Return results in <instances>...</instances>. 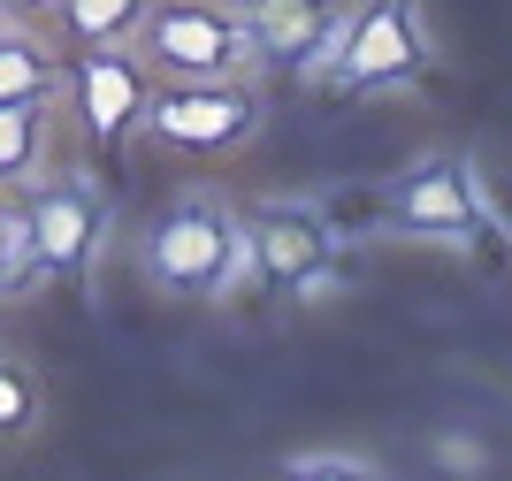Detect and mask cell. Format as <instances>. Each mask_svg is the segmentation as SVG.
Segmentation results:
<instances>
[{
	"label": "cell",
	"instance_id": "6da1fadb",
	"mask_svg": "<svg viewBox=\"0 0 512 481\" xmlns=\"http://www.w3.org/2000/svg\"><path fill=\"white\" fill-rule=\"evenodd\" d=\"M138 275H146L161 298H184V306H214V298H237L253 283V260H245V207L214 184H184L169 207L138 230Z\"/></svg>",
	"mask_w": 512,
	"mask_h": 481
},
{
	"label": "cell",
	"instance_id": "7a4b0ae2",
	"mask_svg": "<svg viewBox=\"0 0 512 481\" xmlns=\"http://www.w3.org/2000/svg\"><path fill=\"white\" fill-rule=\"evenodd\" d=\"M375 230L398 245H474L497 230V191L474 153H421L375 199Z\"/></svg>",
	"mask_w": 512,
	"mask_h": 481
},
{
	"label": "cell",
	"instance_id": "3957f363",
	"mask_svg": "<svg viewBox=\"0 0 512 481\" xmlns=\"http://www.w3.org/2000/svg\"><path fill=\"white\" fill-rule=\"evenodd\" d=\"M130 46L153 69V84L260 77V46H253L245 0H153Z\"/></svg>",
	"mask_w": 512,
	"mask_h": 481
},
{
	"label": "cell",
	"instance_id": "277c9868",
	"mask_svg": "<svg viewBox=\"0 0 512 481\" xmlns=\"http://www.w3.org/2000/svg\"><path fill=\"white\" fill-rule=\"evenodd\" d=\"M428 69H436V31H428L421 0H352L321 92H337V100H398Z\"/></svg>",
	"mask_w": 512,
	"mask_h": 481
},
{
	"label": "cell",
	"instance_id": "5b68a950",
	"mask_svg": "<svg viewBox=\"0 0 512 481\" xmlns=\"http://www.w3.org/2000/svg\"><path fill=\"white\" fill-rule=\"evenodd\" d=\"M260 123H268L260 77H207V84H153L138 138L176 161H237L260 138Z\"/></svg>",
	"mask_w": 512,
	"mask_h": 481
},
{
	"label": "cell",
	"instance_id": "8992f818",
	"mask_svg": "<svg viewBox=\"0 0 512 481\" xmlns=\"http://www.w3.org/2000/svg\"><path fill=\"white\" fill-rule=\"evenodd\" d=\"M16 214H23V237H31L39 283H85L100 268L115 207H107V184L92 168H46V176H31Z\"/></svg>",
	"mask_w": 512,
	"mask_h": 481
},
{
	"label": "cell",
	"instance_id": "52a82bcc",
	"mask_svg": "<svg viewBox=\"0 0 512 481\" xmlns=\"http://www.w3.org/2000/svg\"><path fill=\"white\" fill-rule=\"evenodd\" d=\"M69 100H77V130L100 161L138 138L146 123V100H153V69L138 62V46H85L77 69H69Z\"/></svg>",
	"mask_w": 512,
	"mask_h": 481
},
{
	"label": "cell",
	"instance_id": "ba28073f",
	"mask_svg": "<svg viewBox=\"0 0 512 481\" xmlns=\"http://www.w3.org/2000/svg\"><path fill=\"white\" fill-rule=\"evenodd\" d=\"M245 16H253L260 77H291V84H314L321 92L352 0H245Z\"/></svg>",
	"mask_w": 512,
	"mask_h": 481
},
{
	"label": "cell",
	"instance_id": "9c48e42d",
	"mask_svg": "<svg viewBox=\"0 0 512 481\" xmlns=\"http://www.w3.org/2000/svg\"><path fill=\"white\" fill-rule=\"evenodd\" d=\"M337 222L314 207V199H260L245 207V260H253L260 291H283L299 268H314L321 252H337Z\"/></svg>",
	"mask_w": 512,
	"mask_h": 481
},
{
	"label": "cell",
	"instance_id": "30bf717a",
	"mask_svg": "<svg viewBox=\"0 0 512 481\" xmlns=\"http://www.w3.org/2000/svg\"><path fill=\"white\" fill-rule=\"evenodd\" d=\"M54 161V92L0 100V191H23Z\"/></svg>",
	"mask_w": 512,
	"mask_h": 481
},
{
	"label": "cell",
	"instance_id": "8fae6325",
	"mask_svg": "<svg viewBox=\"0 0 512 481\" xmlns=\"http://www.w3.org/2000/svg\"><path fill=\"white\" fill-rule=\"evenodd\" d=\"M31 92H69V69L54 39H39V23H8L0 31V100H31Z\"/></svg>",
	"mask_w": 512,
	"mask_h": 481
},
{
	"label": "cell",
	"instance_id": "7c38bea8",
	"mask_svg": "<svg viewBox=\"0 0 512 481\" xmlns=\"http://www.w3.org/2000/svg\"><path fill=\"white\" fill-rule=\"evenodd\" d=\"M153 0H54V31H62L77 54L85 46H130L138 23H146Z\"/></svg>",
	"mask_w": 512,
	"mask_h": 481
},
{
	"label": "cell",
	"instance_id": "4fadbf2b",
	"mask_svg": "<svg viewBox=\"0 0 512 481\" xmlns=\"http://www.w3.org/2000/svg\"><path fill=\"white\" fill-rule=\"evenodd\" d=\"M283 298H291L299 314H329V306H344V298H352V268H344L337 252H321L314 268H299L291 283H283Z\"/></svg>",
	"mask_w": 512,
	"mask_h": 481
},
{
	"label": "cell",
	"instance_id": "5bb4252c",
	"mask_svg": "<svg viewBox=\"0 0 512 481\" xmlns=\"http://www.w3.org/2000/svg\"><path fill=\"white\" fill-rule=\"evenodd\" d=\"M283 474H352V481H383V459L375 451H352V443H306V451H291L283 459Z\"/></svg>",
	"mask_w": 512,
	"mask_h": 481
},
{
	"label": "cell",
	"instance_id": "9a60e30c",
	"mask_svg": "<svg viewBox=\"0 0 512 481\" xmlns=\"http://www.w3.org/2000/svg\"><path fill=\"white\" fill-rule=\"evenodd\" d=\"M39 283V268H31V237H23V214L0 199V298H16Z\"/></svg>",
	"mask_w": 512,
	"mask_h": 481
},
{
	"label": "cell",
	"instance_id": "2e32d148",
	"mask_svg": "<svg viewBox=\"0 0 512 481\" xmlns=\"http://www.w3.org/2000/svg\"><path fill=\"white\" fill-rule=\"evenodd\" d=\"M23 428H39V382L0 359V436H23Z\"/></svg>",
	"mask_w": 512,
	"mask_h": 481
},
{
	"label": "cell",
	"instance_id": "e0dca14e",
	"mask_svg": "<svg viewBox=\"0 0 512 481\" xmlns=\"http://www.w3.org/2000/svg\"><path fill=\"white\" fill-rule=\"evenodd\" d=\"M0 16H8V23H46V16H54V0H0Z\"/></svg>",
	"mask_w": 512,
	"mask_h": 481
},
{
	"label": "cell",
	"instance_id": "ac0fdd59",
	"mask_svg": "<svg viewBox=\"0 0 512 481\" xmlns=\"http://www.w3.org/2000/svg\"><path fill=\"white\" fill-rule=\"evenodd\" d=\"M436 459H444V466H482V451H467V443H436Z\"/></svg>",
	"mask_w": 512,
	"mask_h": 481
},
{
	"label": "cell",
	"instance_id": "d6986e66",
	"mask_svg": "<svg viewBox=\"0 0 512 481\" xmlns=\"http://www.w3.org/2000/svg\"><path fill=\"white\" fill-rule=\"evenodd\" d=\"M497 230H505V245H512V199H497Z\"/></svg>",
	"mask_w": 512,
	"mask_h": 481
},
{
	"label": "cell",
	"instance_id": "ffe728a7",
	"mask_svg": "<svg viewBox=\"0 0 512 481\" xmlns=\"http://www.w3.org/2000/svg\"><path fill=\"white\" fill-rule=\"evenodd\" d=\"M0 31H8V16H0Z\"/></svg>",
	"mask_w": 512,
	"mask_h": 481
}]
</instances>
